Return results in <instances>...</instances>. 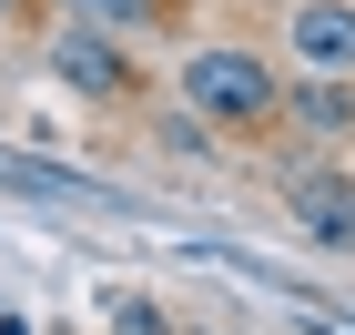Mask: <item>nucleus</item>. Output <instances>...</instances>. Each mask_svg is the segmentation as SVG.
<instances>
[{
    "instance_id": "6e6552de",
    "label": "nucleus",
    "mask_w": 355,
    "mask_h": 335,
    "mask_svg": "<svg viewBox=\"0 0 355 335\" xmlns=\"http://www.w3.org/2000/svg\"><path fill=\"white\" fill-rule=\"evenodd\" d=\"M0 335H31V325H21V315H0Z\"/></svg>"
},
{
    "instance_id": "f257e3e1",
    "label": "nucleus",
    "mask_w": 355,
    "mask_h": 335,
    "mask_svg": "<svg viewBox=\"0 0 355 335\" xmlns=\"http://www.w3.org/2000/svg\"><path fill=\"white\" fill-rule=\"evenodd\" d=\"M183 102L193 122H223V132H264L274 112H284V82H274V61L244 51V41H214V51L183 61Z\"/></svg>"
},
{
    "instance_id": "423d86ee",
    "label": "nucleus",
    "mask_w": 355,
    "mask_h": 335,
    "mask_svg": "<svg viewBox=\"0 0 355 335\" xmlns=\"http://www.w3.org/2000/svg\"><path fill=\"white\" fill-rule=\"evenodd\" d=\"M71 21H92V31H142L153 21V0H61Z\"/></svg>"
},
{
    "instance_id": "39448f33",
    "label": "nucleus",
    "mask_w": 355,
    "mask_h": 335,
    "mask_svg": "<svg viewBox=\"0 0 355 335\" xmlns=\"http://www.w3.org/2000/svg\"><path fill=\"white\" fill-rule=\"evenodd\" d=\"M284 112H295L304 132H355V82H325V71H304V82L284 92Z\"/></svg>"
},
{
    "instance_id": "f03ea898",
    "label": "nucleus",
    "mask_w": 355,
    "mask_h": 335,
    "mask_svg": "<svg viewBox=\"0 0 355 335\" xmlns=\"http://www.w3.org/2000/svg\"><path fill=\"white\" fill-rule=\"evenodd\" d=\"M51 71L82 92V102H142V71H132V51H122V31L61 21L51 31Z\"/></svg>"
},
{
    "instance_id": "20e7f679",
    "label": "nucleus",
    "mask_w": 355,
    "mask_h": 335,
    "mask_svg": "<svg viewBox=\"0 0 355 335\" xmlns=\"http://www.w3.org/2000/svg\"><path fill=\"white\" fill-rule=\"evenodd\" d=\"M284 61L295 71H325V82H355V0H295Z\"/></svg>"
},
{
    "instance_id": "1a4fd4ad",
    "label": "nucleus",
    "mask_w": 355,
    "mask_h": 335,
    "mask_svg": "<svg viewBox=\"0 0 355 335\" xmlns=\"http://www.w3.org/2000/svg\"><path fill=\"white\" fill-rule=\"evenodd\" d=\"M0 10H21V0H0Z\"/></svg>"
},
{
    "instance_id": "9d476101",
    "label": "nucleus",
    "mask_w": 355,
    "mask_h": 335,
    "mask_svg": "<svg viewBox=\"0 0 355 335\" xmlns=\"http://www.w3.org/2000/svg\"><path fill=\"white\" fill-rule=\"evenodd\" d=\"M203 335H214V325H203Z\"/></svg>"
},
{
    "instance_id": "0eeeda50",
    "label": "nucleus",
    "mask_w": 355,
    "mask_h": 335,
    "mask_svg": "<svg viewBox=\"0 0 355 335\" xmlns=\"http://www.w3.org/2000/svg\"><path fill=\"white\" fill-rule=\"evenodd\" d=\"M112 335H183V325H173L153 295H122V305H112Z\"/></svg>"
},
{
    "instance_id": "7ed1b4c3",
    "label": "nucleus",
    "mask_w": 355,
    "mask_h": 335,
    "mask_svg": "<svg viewBox=\"0 0 355 335\" xmlns=\"http://www.w3.org/2000/svg\"><path fill=\"white\" fill-rule=\"evenodd\" d=\"M284 214L304 223V244L355 254V173H335V163H304V173H284Z\"/></svg>"
}]
</instances>
